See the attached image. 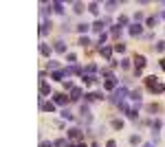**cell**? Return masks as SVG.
I'll list each match as a JSON object with an SVG mask.
<instances>
[{
    "label": "cell",
    "instance_id": "cell-28",
    "mask_svg": "<svg viewBox=\"0 0 165 147\" xmlns=\"http://www.w3.org/2000/svg\"><path fill=\"white\" fill-rule=\"evenodd\" d=\"M154 51H156V53H165V42H156Z\"/></svg>",
    "mask_w": 165,
    "mask_h": 147
},
{
    "label": "cell",
    "instance_id": "cell-6",
    "mask_svg": "<svg viewBox=\"0 0 165 147\" xmlns=\"http://www.w3.org/2000/svg\"><path fill=\"white\" fill-rule=\"evenodd\" d=\"M128 31H130V35H132V37H136V35H141V33H143V27L134 22V24H132V27H130Z\"/></svg>",
    "mask_w": 165,
    "mask_h": 147
},
{
    "label": "cell",
    "instance_id": "cell-14",
    "mask_svg": "<svg viewBox=\"0 0 165 147\" xmlns=\"http://www.w3.org/2000/svg\"><path fill=\"white\" fill-rule=\"evenodd\" d=\"M64 70H55V72H51V79H55V81H64Z\"/></svg>",
    "mask_w": 165,
    "mask_h": 147
},
{
    "label": "cell",
    "instance_id": "cell-45",
    "mask_svg": "<svg viewBox=\"0 0 165 147\" xmlns=\"http://www.w3.org/2000/svg\"><path fill=\"white\" fill-rule=\"evenodd\" d=\"M106 147H117V143H114V141H108V143H106Z\"/></svg>",
    "mask_w": 165,
    "mask_h": 147
},
{
    "label": "cell",
    "instance_id": "cell-48",
    "mask_svg": "<svg viewBox=\"0 0 165 147\" xmlns=\"http://www.w3.org/2000/svg\"><path fill=\"white\" fill-rule=\"evenodd\" d=\"M161 15H163V18H165V11H163V13H161Z\"/></svg>",
    "mask_w": 165,
    "mask_h": 147
},
{
    "label": "cell",
    "instance_id": "cell-30",
    "mask_svg": "<svg viewBox=\"0 0 165 147\" xmlns=\"http://www.w3.org/2000/svg\"><path fill=\"white\" fill-rule=\"evenodd\" d=\"M114 51H117V53H126V44L117 42V44H114Z\"/></svg>",
    "mask_w": 165,
    "mask_h": 147
},
{
    "label": "cell",
    "instance_id": "cell-42",
    "mask_svg": "<svg viewBox=\"0 0 165 147\" xmlns=\"http://www.w3.org/2000/svg\"><path fill=\"white\" fill-rule=\"evenodd\" d=\"M53 145H57V147H66V141H64V138H57Z\"/></svg>",
    "mask_w": 165,
    "mask_h": 147
},
{
    "label": "cell",
    "instance_id": "cell-24",
    "mask_svg": "<svg viewBox=\"0 0 165 147\" xmlns=\"http://www.w3.org/2000/svg\"><path fill=\"white\" fill-rule=\"evenodd\" d=\"M101 77H106V79H114V77H112V70H110V68H101Z\"/></svg>",
    "mask_w": 165,
    "mask_h": 147
},
{
    "label": "cell",
    "instance_id": "cell-41",
    "mask_svg": "<svg viewBox=\"0 0 165 147\" xmlns=\"http://www.w3.org/2000/svg\"><path fill=\"white\" fill-rule=\"evenodd\" d=\"M75 62H77V57H75L73 53H68V64H70V66H75Z\"/></svg>",
    "mask_w": 165,
    "mask_h": 147
},
{
    "label": "cell",
    "instance_id": "cell-7",
    "mask_svg": "<svg viewBox=\"0 0 165 147\" xmlns=\"http://www.w3.org/2000/svg\"><path fill=\"white\" fill-rule=\"evenodd\" d=\"M112 51H114V46H101V48H99V53H101L106 59H112Z\"/></svg>",
    "mask_w": 165,
    "mask_h": 147
},
{
    "label": "cell",
    "instance_id": "cell-29",
    "mask_svg": "<svg viewBox=\"0 0 165 147\" xmlns=\"http://www.w3.org/2000/svg\"><path fill=\"white\" fill-rule=\"evenodd\" d=\"M152 130H154L152 134H156V132L161 130V121H158V119H154V121H152Z\"/></svg>",
    "mask_w": 165,
    "mask_h": 147
},
{
    "label": "cell",
    "instance_id": "cell-46",
    "mask_svg": "<svg viewBox=\"0 0 165 147\" xmlns=\"http://www.w3.org/2000/svg\"><path fill=\"white\" fill-rule=\"evenodd\" d=\"M161 68H163V70H165V59H161Z\"/></svg>",
    "mask_w": 165,
    "mask_h": 147
},
{
    "label": "cell",
    "instance_id": "cell-15",
    "mask_svg": "<svg viewBox=\"0 0 165 147\" xmlns=\"http://www.w3.org/2000/svg\"><path fill=\"white\" fill-rule=\"evenodd\" d=\"M82 79H84V84H86V86H92V84L97 81V77H95V75H82Z\"/></svg>",
    "mask_w": 165,
    "mask_h": 147
},
{
    "label": "cell",
    "instance_id": "cell-23",
    "mask_svg": "<svg viewBox=\"0 0 165 147\" xmlns=\"http://www.w3.org/2000/svg\"><path fill=\"white\" fill-rule=\"evenodd\" d=\"M88 11L97 15V13H99V5H97V2H90V5H88Z\"/></svg>",
    "mask_w": 165,
    "mask_h": 147
},
{
    "label": "cell",
    "instance_id": "cell-38",
    "mask_svg": "<svg viewBox=\"0 0 165 147\" xmlns=\"http://www.w3.org/2000/svg\"><path fill=\"white\" fill-rule=\"evenodd\" d=\"M49 68L55 72V70H60V62H49Z\"/></svg>",
    "mask_w": 165,
    "mask_h": 147
},
{
    "label": "cell",
    "instance_id": "cell-13",
    "mask_svg": "<svg viewBox=\"0 0 165 147\" xmlns=\"http://www.w3.org/2000/svg\"><path fill=\"white\" fill-rule=\"evenodd\" d=\"M128 99H130V101H134V103L139 106V103H141V92H139V90H132V92L128 94Z\"/></svg>",
    "mask_w": 165,
    "mask_h": 147
},
{
    "label": "cell",
    "instance_id": "cell-16",
    "mask_svg": "<svg viewBox=\"0 0 165 147\" xmlns=\"http://www.w3.org/2000/svg\"><path fill=\"white\" fill-rule=\"evenodd\" d=\"M104 88H106V90H117V79H106Z\"/></svg>",
    "mask_w": 165,
    "mask_h": 147
},
{
    "label": "cell",
    "instance_id": "cell-4",
    "mask_svg": "<svg viewBox=\"0 0 165 147\" xmlns=\"http://www.w3.org/2000/svg\"><path fill=\"white\" fill-rule=\"evenodd\" d=\"M66 101H70V99H68V97H66L64 92L53 94V103H55V106H66Z\"/></svg>",
    "mask_w": 165,
    "mask_h": 147
},
{
    "label": "cell",
    "instance_id": "cell-44",
    "mask_svg": "<svg viewBox=\"0 0 165 147\" xmlns=\"http://www.w3.org/2000/svg\"><path fill=\"white\" fill-rule=\"evenodd\" d=\"M40 147H53V143H51V141H49V143L44 141V143H40Z\"/></svg>",
    "mask_w": 165,
    "mask_h": 147
},
{
    "label": "cell",
    "instance_id": "cell-32",
    "mask_svg": "<svg viewBox=\"0 0 165 147\" xmlns=\"http://www.w3.org/2000/svg\"><path fill=\"white\" fill-rule=\"evenodd\" d=\"M62 119H66V121H73L75 116H73V114H70V112H68V110L64 108V110H62Z\"/></svg>",
    "mask_w": 165,
    "mask_h": 147
},
{
    "label": "cell",
    "instance_id": "cell-9",
    "mask_svg": "<svg viewBox=\"0 0 165 147\" xmlns=\"http://www.w3.org/2000/svg\"><path fill=\"white\" fill-rule=\"evenodd\" d=\"M49 92H51V86L46 84V81H40V99H44Z\"/></svg>",
    "mask_w": 165,
    "mask_h": 147
},
{
    "label": "cell",
    "instance_id": "cell-40",
    "mask_svg": "<svg viewBox=\"0 0 165 147\" xmlns=\"http://www.w3.org/2000/svg\"><path fill=\"white\" fill-rule=\"evenodd\" d=\"M106 40H108V35H106V33H101V35H99V42H97V44H99V48L104 46V42H106Z\"/></svg>",
    "mask_w": 165,
    "mask_h": 147
},
{
    "label": "cell",
    "instance_id": "cell-20",
    "mask_svg": "<svg viewBox=\"0 0 165 147\" xmlns=\"http://www.w3.org/2000/svg\"><path fill=\"white\" fill-rule=\"evenodd\" d=\"M40 53H42L44 57H49V55H51V46H46V44H40Z\"/></svg>",
    "mask_w": 165,
    "mask_h": 147
},
{
    "label": "cell",
    "instance_id": "cell-21",
    "mask_svg": "<svg viewBox=\"0 0 165 147\" xmlns=\"http://www.w3.org/2000/svg\"><path fill=\"white\" fill-rule=\"evenodd\" d=\"M126 114H128V119H130V121H136V116H139V112H136V108H130V110H128Z\"/></svg>",
    "mask_w": 165,
    "mask_h": 147
},
{
    "label": "cell",
    "instance_id": "cell-35",
    "mask_svg": "<svg viewBox=\"0 0 165 147\" xmlns=\"http://www.w3.org/2000/svg\"><path fill=\"white\" fill-rule=\"evenodd\" d=\"M73 11H75V13H82V11H84V5H82V2H75V5H73Z\"/></svg>",
    "mask_w": 165,
    "mask_h": 147
},
{
    "label": "cell",
    "instance_id": "cell-47",
    "mask_svg": "<svg viewBox=\"0 0 165 147\" xmlns=\"http://www.w3.org/2000/svg\"><path fill=\"white\" fill-rule=\"evenodd\" d=\"M143 147H154V145H152V143H145V145H143Z\"/></svg>",
    "mask_w": 165,
    "mask_h": 147
},
{
    "label": "cell",
    "instance_id": "cell-26",
    "mask_svg": "<svg viewBox=\"0 0 165 147\" xmlns=\"http://www.w3.org/2000/svg\"><path fill=\"white\" fill-rule=\"evenodd\" d=\"M84 70H86V75H92V72L97 70V64H88V66H86Z\"/></svg>",
    "mask_w": 165,
    "mask_h": 147
},
{
    "label": "cell",
    "instance_id": "cell-36",
    "mask_svg": "<svg viewBox=\"0 0 165 147\" xmlns=\"http://www.w3.org/2000/svg\"><path fill=\"white\" fill-rule=\"evenodd\" d=\"M77 44H79V46H88V44H90V40H88V37H86V35H82V37H79V42H77Z\"/></svg>",
    "mask_w": 165,
    "mask_h": 147
},
{
    "label": "cell",
    "instance_id": "cell-33",
    "mask_svg": "<svg viewBox=\"0 0 165 147\" xmlns=\"http://www.w3.org/2000/svg\"><path fill=\"white\" fill-rule=\"evenodd\" d=\"M158 110H161V106H158V103H150V106H148V112H152V114H154V112H158Z\"/></svg>",
    "mask_w": 165,
    "mask_h": 147
},
{
    "label": "cell",
    "instance_id": "cell-22",
    "mask_svg": "<svg viewBox=\"0 0 165 147\" xmlns=\"http://www.w3.org/2000/svg\"><path fill=\"white\" fill-rule=\"evenodd\" d=\"M130 62H132V59H128V57H123V59H121V62H119V66H121V68H123V70H128V68H130V66H132V64H130Z\"/></svg>",
    "mask_w": 165,
    "mask_h": 147
},
{
    "label": "cell",
    "instance_id": "cell-27",
    "mask_svg": "<svg viewBox=\"0 0 165 147\" xmlns=\"http://www.w3.org/2000/svg\"><path fill=\"white\" fill-rule=\"evenodd\" d=\"M51 7H53V11H55V13H64V7H62V2H53Z\"/></svg>",
    "mask_w": 165,
    "mask_h": 147
},
{
    "label": "cell",
    "instance_id": "cell-12",
    "mask_svg": "<svg viewBox=\"0 0 165 147\" xmlns=\"http://www.w3.org/2000/svg\"><path fill=\"white\" fill-rule=\"evenodd\" d=\"M84 99H86V101H99V99H104V97L97 94V92H86V94H84Z\"/></svg>",
    "mask_w": 165,
    "mask_h": 147
},
{
    "label": "cell",
    "instance_id": "cell-37",
    "mask_svg": "<svg viewBox=\"0 0 165 147\" xmlns=\"http://www.w3.org/2000/svg\"><path fill=\"white\" fill-rule=\"evenodd\" d=\"M117 7H119V2H106V9H108V11H114Z\"/></svg>",
    "mask_w": 165,
    "mask_h": 147
},
{
    "label": "cell",
    "instance_id": "cell-31",
    "mask_svg": "<svg viewBox=\"0 0 165 147\" xmlns=\"http://www.w3.org/2000/svg\"><path fill=\"white\" fill-rule=\"evenodd\" d=\"M112 128H114V130H121V128H123V121H121V119H114V121H112Z\"/></svg>",
    "mask_w": 165,
    "mask_h": 147
},
{
    "label": "cell",
    "instance_id": "cell-1",
    "mask_svg": "<svg viewBox=\"0 0 165 147\" xmlns=\"http://www.w3.org/2000/svg\"><path fill=\"white\" fill-rule=\"evenodd\" d=\"M145 86L152 90V92H156V94H161V92H165V86L156 79V75H152V77H148L145 79Z\"/></svg>",
    "mask_w": 165,
    "mask_h": 147
},
{
    "label": "cell",
    "instance_id": "cell-43",
    "mask_svg": "<svg viewBox=\"0 0 165 147\" xmlns=\"http://www.w3.org/2000/svg\"><path fill=\"white\" fill-rule=\"evenodd\" d=\"M134 20H136V24H139V20H143V13L136 11V13H134Z\"/></svg>",
    "mask_w": 165,
    "mask_h": 147
},
{
    "label": "cell",
    "instance_id": "cell-49",
    "mask_svg": "<svg viewBox=\"0 0 165 147\" xmlns=\"http://www.w3.org/2000/svg\"><path fill=\"white\" fill-rule=\"evenodd\" d=\"M92 147H97V145H92Z\"/></svg>",
    "mask_w": 165,
    "mask_h": 147
},
{
    "label": "cell",
    "instance_id": "cell-19",
    "mask_svg": "<svg viewBox=\"0 0 165 147\" xmlns=\"http://www.w3.org/2000/svg\"><path fill=\"white\" fill-rule=\"evenodd\" d=\"M55 51H57V53H66V44H64L62 40L55 42Z\"/></svg>",
    "mask_w": 165,
    "mask_h": 147
},
{
    "label": "cell",
    "instance_id": "cell-8",
    "mask_svg": "<svg viewBox=\"0 0 165 147\" xmlns=\"http://www.w3.org/2000/svg\"><path fill=\"white\" fill-rule=\"evenodd\" d=\"M132 62H134L136 70H143V68H145V57H143V55H136V57H134Z\"/></svg>",
    "mask_w": 165,
    "mask_h": 147
},
{
    "label": "cell",
    "instance_id": "cell-25",
    "mask_svg": "<svg viewBox=\"0 0 165 147\" xmlns=\"http://www.w3.org/2000/svg\"><path fill=\"white\" fill-rule=\"evenodd\" d=\"M126 24H128V18H126V15H119V20H117V27L121 29V27H126Z\"/></svg>",
    "mask_w": 165,
    "mask_h": 147
},
{
    "label": "cell",
    "instance_id": "cell-11",
    "mask_svg": "<svg viewBox=\"0 0 165 147\" xmlns=\"http://www.w3.org/2000/svg\"><path fill=\"white\" fill-rule=\"evenodd\" d=\"M106 22H108V20H97L95 24H92V31H97V33L101 35V31H104V27H106Z\"/></svg>",
    "mask_w": 165,
    "mask_h": 147
},
{
    "label": "cell",
    "instance_id": "cell-5",
    "mask_svg": "<svg viewBox=\"0 0 165 147\" xmlns=\"http://www.w3.org/2000/svg\"><path fill=\"white\" fill-rule=\"evenodd\" d=\"M68 99L70 101H79L82 99V88H73V90L68 92Z\"/></svg>",
    "mask_w": 165,
    "mask_h": 147
},
{
    "label": "cell",
    "instance_id": "cell-34",
    "mask_svg": "<svg viewBox=\"0 0 165 147\" xmlns=\"http://www.w3.org/2000/svg\"><path fill=\"white\" fill-rule=\"evenodd\" d=\"M110 35H112V37H119V35H121V29L114 24V27H112V31H110Z\"/></svg>",
    "mask_w": 165,
    "mask_h": 147
},
{
    "label": "cell",
    "instance_id": "cell-10",
    "mask_svg": "<svg viewBox=\"0 0 165 147\" xmlns=\"http://www.w3.org/2000/svg\"><path fill=\"white\" fill-rule=\"evenodd\" d=\"M51 31V22H40V37H44Z\"/></svg>",
    "mask_w": 165,
    "mask_h": 147
},
{
    "label": "cell",
    "instance_id": "cell-2",
    "mask_svg": "<svg viewBox=\"0 0 165 147\" xmlns=\"http://www.w3.org/2000/svg\"><path fill=\"white\" fill-rule=\"evenodd\" d=\"M126 99H128V90H126L123 86H121V88H117V90L112 92V97H110V101H112L114 106H119V103H123Z\"/></svg>",
    "mask_w": 165,
    "mask_h": 147
},
{
    "label": "cell",
    "instance_id": "cell-17",
    "mask_svg": "<svg viewBox=\"0 0 165 147\" xmlns=\"http://www.w3.org/2000/svg\"><path fill=\"white\" fill-rule=\"evenodd\" d=\"M145 24H148V27H152V29H154L156 24H158V15H150V18L145 20Z\"/></svg>",
    "mask_w": 165,
    "mask_h": 147
},
{
    "label": "cell",
    "instance_id": "cell-39",
    "mask_svg": "<svg viewBox=\"0 0 165 147\" xmlns=\"http://www.w3.org/2000/svg\"><path fill=\"white\" fill-rule=\"evenodd\" d=\"M130 143H132V145H139V143H141V136H139V134L130 136Z\"/></svg>",
    "mask_w": 165,
    "mask_h": 147
},
{
    "label": "cell",
    "instance_id": "cell-3",
    "mask_svg": "<svg viewBox=\"0 0 165 147\" xmlns=\"http://www.w3.org/2000/svg\"><path fill=\"white\" fill-rule=\"evenodd\" d=\"M68 138H70V141H79V138H84V132H82L79 128H70V130H68Z\"/></svg>",
    "mask_w": 165,
    "mask_h": 147
},
{
    "label": "cell",
    "instance_id": "cell-18",
    "mask_svg": "<svg viewBox=\"0 0 165 147\" xmlns=\"http://www.w3.org/2000/svg\"><path fill=\"white\" fill-rule=\"evenodd\" d=\"M88 29H92V24H86V22H82V24H77V31H79L82 35H84V33H86Z\"/></svg>",
    "mask_w": 165,
    "mask_h": 147
}]
</instances>
